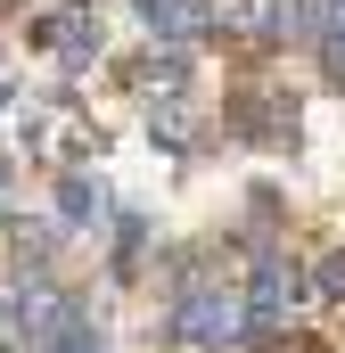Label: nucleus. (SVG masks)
<instances>
[{"mask_svg": "<svg viewBox=\"0 0 345 353\" xmlns=\"http://www.w3.org/2000/svg\"><path fill=\"white\" fill-rule=\"evenodd\" d=\"M25 140L33 148H75V157L99 148V132H90L83 115H66V107H25Z\"/></svg>", "mask_w": 345, "mask_h": 353, "instance_id": "7ed1b4c3", "label": "nucleus"}, {"mask_svg": "<svg viewBox=\"0 0 345 353\" xmlns=\"http://www.w3.org/2000/svg\"><path fill=\"white\" fill-rule=\"evenodd\" d=\"M50 353H99V337H90V312H75V321H66V337H58Z\"/></svg>", "mask_w": 345, "mask_h": 353, "instance_id": "6e6552de", "label": "nucleus"}, {"mask_svg": "<svg viewBox=\"0 0 345 353\" xmlns=\"http://www.w3.org/2000/svg\"><path fill=\"white\" fill-rule=\"evenodd\" d=\"M239 329H247V312H239V296H222V288L172 304V337H181V345H222V337H239Z\"/></svg>", "mask_w": 345, "mask_h": 353, "instance_id": "f257e3e1", "label": "nucleus"}, {"mask_svg": "<svg viewBox=\"0 0 345 353\" xmlns=\"http://www.w3.org/2000/svg\"><path fill=\"white\" fill-rule=\"evenodd\" d=\"M157 17V33L165 41H189V33H206L214 25V0H165V8H148Z\"/></svg>", "mask_w": 345, "mask_h": 353, "instance_id": "39448f33", "label": "nucleus"}, {"mask_svg": "<svg viewBox=\"0 0 345 353\" xmlns=\"http://www.w3.org/2000/svg\"><path fill=\"white\" fill-rule=\"evenodd\" d=\"M263 353H329V345H321V337H271Z\"/></svg>", "mask_w": 345, "mask_h": 353, "instance_id": "9d476101", "label": "nucleus"}, {"mask_svg": "<svg viewBox=\"0 0 345 353\" xmlns=\"http://www.w3.org/2000/svg\"><path fill=\"white\" fill-rule=\"evenodd\" d=\"M58 214H66V222H99V181L66 173V181H58Z\"/></svg>", "mask_w": 345, "mask_h": 353, "instance_id": "423d86ee", "label": "nucleus"}, {"mask_svg": "<svg viewBox=\"0 0 345 353\" xmlns=\"http://www.w3.org/2000/svg\"><path fill=\"white\" fill-rule=\"evenodd\" d=\"M33 41H41L50 58L83 66V58H99V17H90V8H50V17L33 25Z\"/></svg>", "mask_w": 345, "mask_h": 353, "instance_id": "f03ea898", "label": "nucleus"}, {"mask_svg": "<svg viewBox=\"0 0 345 353\" xmlns=\"http://www.w3.org/2000/svg\"><path fill=\"white\" fill-rule=\"evenodd\" d=\"M321 66H329V83H345V25L321 33Z\"/></svg>", "mask_w": 345, "mask_h": 353, "instance_id": "1a4fd4ad", "label": "nucleus"}, {"mask_svg": "<svg viewBox=\"0 0 345 353\" xmlns=\"http://www.w3.org/2000/svg\"><path fill=\"white\" fill-rule=\"evenodd\" d=\"M313 296H329V304H345V247H329V255L313 263Z\"/></svg>", "mask_w": 345, "mask_h": 353, "instance_id": "0eeeda50", "label": "nucleus"}, {"mask_svg": "<svg viewBox=\"0 0 345 353\" xmlns=\"http://www.w3.org/2000/svg\"><path fill=\"white\" fill-rule=\"evenodd\" d=\"M296 296H304L296 263H263V271H255V296H247V321H255V329H271V321H279Z\"/></svg>", "mask_w": 345, "mask_h": 353, "instance_id": "20e7f679", "label": "nucleus"}]
</instances>
